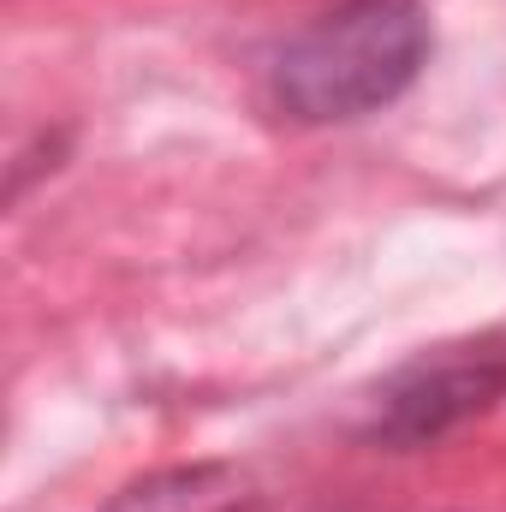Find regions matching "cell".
<instances>
[{
    "mask_svg": "<svg viewBox=\"0 0 506 512\" xmlns=\"http://www.w3.org/2000/svg\"><path fill=\"white\" fill-rule=\"evenodd\" d=\"M429 48L423 0H340L268 54V102L292 126H352L417 84Z\"/></svg>",
    "mask_w": 506,
    "mask_h": 512,
    "instance_id": "cell-1",
    "label": "cell"
},
{
    "mask_svg": "<svg viewBox=\"0 0 506 512\" xmlns=\"http://www.w3.org/2000/svg\"><path fill=\"white\" fill-rule=\"evenodd\" d=\"M501 399H506V328L453 340V346H429L376 387L370 417H364V441L393 447V453H417V447L447 441L471 417L495 411Z\"/></svg>",
    "mask_w": 506,
    "mask_h": 512,
    "instance_id": "cell-2",
    "label": "cell"
},
{
    "mask_svg": "<svg viewBox=\"0 0 506 512\" xmlns=\"http://www.w3.org/2000/svg\"><path fill=\"white\" fill-rule=\"evenodd\" d=\"M251 501V477L239 465L203 459V465H167L137 477L102 512H245Z\"/></svg>",
    "mask_w": 506,
    "mask_h": 512,
    "instance_id": "cell-3",
    "label": "cell"
}]
</instances>
